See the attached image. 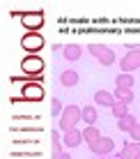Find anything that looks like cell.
<instances>
[{
  "label": "cell",
  "instance_id": "14",
  "mask_svg": "<svg viewBox=\"0 0 140 159\" xmlns=\"http://www.w3.org/2000/svg\"><path fill=\"white\" fill-rule=\"evenodd\" d=\"M133 85H136V81H133V76L131 74H117V79H115V88H122V90H133Z\"/></svg>",
  "mask_w": 140,
  "mask_h": 159
},
{
  "label": "cell",
  "instance_id": "23",
  "mask_svg": "<svg viewBox=\"0 0 140 159\" xmlns=\"http://www.w3.org/2000/svg\"><path fill=\"white\" fill-rule=\"evenodd\" d=\"M53 159H71V157H69V155H67V152H64V150H62V152H60V155H55V157H53Z\"/></svg>",
  "mask_w": 140,
  "mask_h": 159
},
{
  "label": "cell",
  "instance_id": "18",
  "mask_svg": "<svg viewBox=\"0 0 140 159\" xmlns=\"http://www.w3.org/2000/svg\"><path fill=\"white\" fill-rule=\"evenodd\" d=\"M115 99L129 106V104L133 102V90H122V88H115Z\"/></svg>",
  "mask_w": 140,
  "mask_h": 159
},
{
  "label": "cell",
  "instance_id": "12",
  "mask_svg": "<svg viewBox=\"0 0 140 159\" xmlns=\"http://www.w3.org/2000/svg\"><path fill=\"white\" fill-rule=\"evenodd\" d=\"M60 83H62L64 88L78 85V72H74V69H64V72L60 74Z\"/></svg>",
  "mask_w": 140,
  "mask_h": 159
},
{
  "label": "cell",
  "instance_id": "4",
  "mask_svg": "<svg viewBox=\"0 0 140 159\" xmlns=\"http://www.w3.org/2000/svg\"><path fill=\"white\" fill-rule=\"evenodd\" d=\"M21 99L25 102H41L44 99V85L39 81H28L21 90Z\"/></svg>",
  "mask_w": 140,
  "mask_h": 159
},
{
  "label": "cell",
  "instance_id": "3",
  "mask_svg": "<svg viewBox=\"0 0 140 159\" xmlns=\"http://www.w3.org/2000/svg\"><path fill=\"white\" fill-rule=\"evenodd\" d=\"M16 16H21V23L28 28V32H39L41 30V25H44V21H46V16L44 12H25V14H21V12H16Z\"/></svg>",
  "mask_w": 140,
  "mask_h": 159
},
{
  "label": "cell",
  "instance_id": "10",
  "mask_svg": "<svg viewBox=\"0 0 140 159\" xmlns=\"http://www.w3.org/2000/svg\"><path fill=\"white\" fill-rule=\"evenodd\" d=\"M62 53H64V58H67L69 62H76V60L83 56V46H80V44H64Z\"/></svg>",
  "mask_w": 140,
  "mask_h": 159
},
{
  "label": "cell",
  "instance_id": "6",
  "mask_svg": "<svg viewBox=\"0 0 140 159\" xmlns=\"http://www.w3.org/2000/svg\"><path fill=\"white\" fill-rule=\"evenodd\" d=\"M87 48H90V53H92V56L99 60L101 65H106V67L115 62V53H112V48L104 46V44H90Z\"/></svg>",
  "mask_w": 140,
  "mask_h": 159
},
{
  "label": "cell",
  "instance_id": "16",
  "mask_svg": "<svg viewBox=\"0 0 140 159\" xmlns=\"http://www.w3.org/2000/svg\"><path fill=\"white\" fill-rule=\"evenodd\" d=\"M136 125H138V120L133 118L131 113H126L124 118L117 120V127H120V131H133V129H136Z\"/></svg>",
  "mask_w": 140,
  "mask_h": 159
},
{
  "label": "cell",
  "instance_id": "21",
  "mask_svg": "<svg viewBox=\"0 0 140 159\" xmlns=\"http://www.w3.org/2000/svg\"><path fill=\"white\" fill-rule=\"evenodd\" d=\"M62 111H64V108H62V102L57 99V97H53V99H51V113H53L55 118H60Z\"/></svg>",
  "mask_w": 140,
  "mask_h": 159
},
{
  "label": "cell",
  "instance_id": "9",
  "mask_svg": "<svg viewBox=\"0 0 140 159\" xmlns=\"http://www.w3.org/2000/svg\"><path fill=\"white\" fill-rule=\"evenodd\" d=\"M120 159H140V143L138 141H131V143H126L122 148Z\"/></svg>",
  "mask_w": 140,
  "mask_h": 159
},
{
  "label": "cell",
  "instance_id": "7",
  "mask_svg": "<svg viewBox=\"0 0 140 159\" xmlns=\"http://www.w3.org/2000/svg\"><path fill=\"white\" fill-rule=\"evenodd\" d=\"M120 67H122L124 74H131V72H136V69H140V48L138 51H129L126 56L120 60Z\"/></svg>",
  "mask_w": 140,
  "mask_h": 159
},
{
  "label": "cell",
  "instance_id": "13",
  "mask_svg": "<svg viewBox=\"0 0 140 159\" xmlns=\"http://www.w3.org/2000/svg\"><path fill=\"white\" fill-rule=\"evenodd\" d=\"M80 141H83V131L71 129V131H67V134H64V141H62V143L67 145V148H76V145H80Z\"/></svg>",
  "mask_w": 140,
  "mask_h": 159
},
{
  "label": "cell",
  "instance_id": "15",
  "mask_svg": "<svg viewBox=\"0 0 140 159\" xmlns=\"http://www.w3.org/2000/svg\"><path fill=\"white\" fill-rule=\"evenodd\" d=\"M99 120V111H96V106H83V122H87V127H94V122Z\"/></svg>",
  "mask_w": 140,
  "mask_h": 159
},
{
  "label": "cell",
  "instance_id": "8",
  "mask_svg": "<svg viewBox=\"0 0 140 159\" xmlns=\"http://www.w3.org/2000/svg\"><path fill=\"white\" fill-rule=\"evenodd\" d=\"M90 150H92L94 155L106 157V155H110V152L115 150V141H112V139H108V136H101L99 141H94V143L90 145Z\"/></svg>",
  "mask_w": 140,
  "mask_h": 159
},
{
  "label": "cell",
  "instance_id": "20",
  "mask_svg": "<svg viewBox=\"0 0 140 159\" xmlns=\"http://www.w3.org/2000/svg\"><path fill=\"white\" fill-rule=\"evenodd\" d=\"M51 143H53V157L62 152V141H60V131H51Z\"/></svg>",
  "mask_w": 140,
  "mask_h": 159
},
{
  "label": "cell",
  "instance_id": "17",
  "mask_svg": "<svg viewBox=\"0 0 140 159\" xmlns=\"http://www.w3.org/2000/svg\"><path fill=\"white\" fill-rule=\"evenodd\" d=\"M99 139H101V131L96 129V127H85L83 129V141H85V143L92 145L94 141H99Z\"/></svg>",
  "mask_w": 140,
  "mask_h": 159
},
{
  "label": "cell",
  "instance_id": "2",
  "mask_svg": "<svg viewBox=\"0 0 140 159\" xmlns=\"http://www.w3.org/2000/svg\"><path fill=\"white\" fill-rule=\"evenodd\" d=\"M21 72L28 76V81H30V79L41 81V72H44V60H41L39 56H28V58H23V62H21Z\"/></svg>",
  "mask_w": 140,
  "mask_h": 159
},
{
  "label": "cell",
  "instance_id": "11",
  "mask_svg": "<svg viewBox=\"0 0 140 159\" xmlns=\"http://www.w3.org/2000/svg\"><path fill=\"white\" fill-rule=\"evenodd\" d=\"M94 102H96V104H101V106L112 108V104H115L117 99H115V95H112V92H108V90H99V92L94 95Z\"/></svg>",
  "mask_w": 140,
  "mask_h": 159
},
{
  "label": "cell",
  "instance_id": "1",
  "mask_svg": "<svg viewBox=\"0 0 140 159\" xmlns=\"http://www.w3.org/2000/svg\"><path fill=\"white\" fill-rule=\"evenodd\" d=\"M80 120H83V108L76 106V104H69V106H64L62 116L57 118V127L67 134V131L76 129V125L80 122Z\"/></svg>",
  "mask_w": 140,
  "mask_h": 159
},
{
  "label": "cell",
  "instance_id": "5",
  "mask_svg": "<svg viewBox=\"0 0 140 159\" xmlns=\"http://www.w3.org/2000/svg\"><path fill=\"white\" fill-rule=\"evenodd\" d=\"M21 48L28 53H37L44 48V37H41V32H28V35L21 37Z\"/></svg>",
  "mask_w": 140,
  "mask_h": 159
},
{
  "label": "cell",
  "instance_id": "22",
  "mask_svg": "<svg viewBox=\"0 0 140 159\" xmlns=\"http://www.w3.org/2000/svg\"><path fill=\"white\" fill-rule=\"evenodd\" d=\"M129 134H131V141H138V143H140V122L136 125V129L129 131Z\"/></svg>",
  "mask_w": 140,
  "mask_h": 159
},
{
  "label": "cell",
  "instance_id": "19",
  "mask_svg": "<svg viewBox=\"0 0 140 159\" xmlns=\"http://www.w3.org/2000/svg\"><path fill=\"white\" fill-rule=\"evenodd\" d=\"M110 111H112V116H115L117 120H120V118H124L126 113H129V106H126V104H122V102H115Z\"/></svg>",
  "mask_w": 140,
  "mask_h": 159
}]
</instances>
